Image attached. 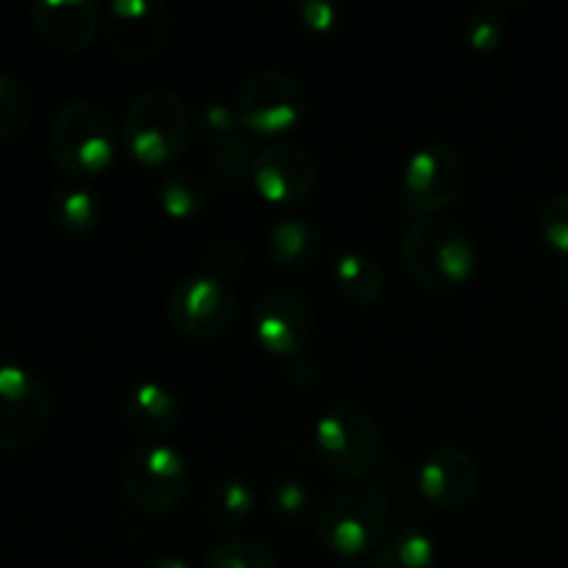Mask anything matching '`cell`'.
Here are the masks:
<instances>
[{"instance_id":"4316f807","label":"cell","mask_w":568,"mask_h":568,"mask_svg":"<svg viewBox=\"0 0 568 568\" xmlns=\"http://www.w3.org/2000/svg\"><path fill=\"white\" fill-rule=\"evenodd\" d=\"M538 233L549 250L568 258V192H558L544 200L538 209Z\"/></svg>"},{"instance_id":"6da1fadb","label":"cell","mask_w":568,"mask_h":568,"mask_svg":"<svg viewBox=\"0 0 568 568\" xmlns=\"http://www.w3.org/2000/svg\"><path fill=\"white\" fill-rule=\"evenodd\" d=\"M399 258L414 283L427 292H453L477 272V247L469 233L447 216L414 220L399 242Z\"/></svg>"},{"instance_id":"2e32d148","label":"cell","mask_w":568,"mask_h":568,"mask_svg":"<svg viewBox=\"0 0 568 568\" xmlns=\"http://www.w3.org/2000/svg\"><path fill=\"white\" fill-rule=\"evenodd\" d=\"M125 419L136 436L164 438L178 427L181 405L164 383H139L125 399Z\"/></svg>"},{"instance_id":"4dcf8cb0","label":"cell","mask_w":568,"mask_h":568,"mask_svg":"<svg viewBox=\"0 0 568 568\" xmlns=\"http://www.w3.org/2000/svg\"><path fill=\"white\" fill-rule=\"evenodd\" d=\"M242 261H244L242 250H239L233 242H214L209 247V253H205L209 272L211 275L222 277V281H225V275L236 272L239 266H242Z\"/></svg>"},{"instance_id":"7402d4cb","label":"cell","mask_w":568,"mask_h":568,"mask_svg":"<svg viewBox=\"0 0 568 568\" xmlns=\"http://www.w3.org/2000/svg\"><path fill=\"white\" fill-rule=\"evenodd\" d=\"M436 541L416 527H405L386 538L375 558V568H436Z\"/></svg>"},{"instance_id":"8992f818","label":"cell","mask_w":568,"mask_h":568,"mask_svg":"<svg viewBox=\"0 0 568 568\" xmlns=\"http://www.w3.org/2000/svg\"><path fill=\"white\" fill-rule=\"evenodd\" d=\"M120 483L133 508L150 516H166L186 499L192 471L178 449L166 444H142L122 460Z\"/></svg>"},{"instance_id":"30bf717a","label":"cell","mask_w":568,"mask_h":568,"mask_svg":"<svg viewBox=\"0 0 568 568\" xmlns=\"http://www.w3.org/2000/svg\"><path fill=\"white\" fill-rule=\"evenodd\" d=\"M109 48L120 59L150 61L164 50L172 31V11L164 0H114L103 9Z\"/></svg>"},{"instance_id":"d4e9b609","label":"cell","mask_w":568,"mask_h":568,"mask_svg":"<svg viewBox=\"0 0 568 568\" xmlns=\"http://www.w3.org/2000/svg\"><path fill=\"white\" fill-rule=\"evenodd\" d=\"M211 155H214V172L225 183L236 186V183L253 181V166L255 159H258V150H253V144L247 139H225L216 148H211Z\"/></svg>"},{"instance_id":"8fae6325","label":"cell","mask_w":568,"mask_h":568,"mask_svg":"<svg viewBox=\"0 0 568 568\" xmlns=\"http://www.w3.org/2000/svg\"><path fill=\"white\" fill-rule=\"evenodd\" d=\"M50 422V394L33 372L0 364V449H26Z\"/></svg>"},{"instance_id":"9c48e42d","label":"cell","mask_w":568,"mask_h":568,"mask_svg":"<svg viewBox=\"0 0 568 568\" xmlns=\"http://www.w3.org/2000/svg\"><path fill=\"white\" fill-rule=\"evenodd\" d=\"M166 316L178 336L192 342H214L225 336L236 320V294L227 281L203 272L172 288L166 300Z\"/></svg>"},{"instance_id":"d6986e66","label":"cell","mask_w":568,"mask_h":568,"mask_svg":"<svg viewBox=\"0 0 568 568\" xmlns=\"http://www.w3.org/2000/svg\"><path fill=\"white\" fill-rule=\"evenodd\" d=\"M333 283L338 294L353 305H372L386 292V275L372 255L361 250H344L333 264Z\"/></svg>"},{"instance_id":"f546056e","label":"cell","mask_w":568,"mask_h":568,"mask_svg":"<svg viewBox=\"0 0 568 568\" xmlns=\"http://www.w3.org/2000/svg\"><path fill=\"white\" fill-rule=\"evenodd\" d=\"M344 9L336 0H303L297 3V20L311 33H331L342 22Z\"/></svg>"},{"instance_id":"1f68e13d","label":"cell","mask_w":568,"mask_h":568,"mask_svg":"<svg viewBox=\"0 0 568 568\" xmlns=\"http://www.w3.org/2000/svg\"><path fill=\"white\" fill-rule=\"evenodd\" d=\"M316 377H320V366H316L314 358H308L305 353L294 355L292 361H288V383L297 388H308L314 386Z\"/></svg>"},{"instance_id":"83f0119b","label":"cell","mask_w":568,"mask_h":568,"mask_svg":"<svg viewBox=\"0 0 568 568\" xmlns=\"http://www.w3.org/2000/svg\"><path fill=\"white\" fill-rule=\"evenodd\" d=\"M270 508L277 519L297 521L308 514L311 494L300 480H277L270 488Z\"/></svg>"},{"instance_id":"e0dca14e","label":"cell","mask_w":568,"mask_h":568,"mask_svg":"<svg viewBox=\"0 0 568 568\" xmlns=\"http://www.w3.org/2000/svg\"><path fill=\"white\" fill-rule=\"evenodd\" d=\"M322 250V233L314 222L303 216L277 220L266 231V255L281 270H305L316 261Z\"/></svg>"},{"instance_id":"277c9868","label":"cell","mask_w":568,"mask_h":568,"mask_svg":"<svg viewBox=\"0 0 568 568\" xmlns=\"http://www.w3.org/2000/svg\"><path fill=\"white\" fill-rule=\"evenodd\" d=\"M192 136V114L170 89H148L128 105L120 139L144 166H166L181 159Z\"/></svg>"},{"instance_id":"52a82bcc","label":"cell","mask_w":568,"mask_h":568,"mask_svg":"<svg viewBox=\"0 0 568 568\" xmlns=\"http://www.w3.org/2000/svg\"><path fill=\"white\" fill-rule=\"evenodd\" d=\"M239 125L261 139H281L297 131L308 114V98L286 70H258L242 83L233 105Z\"/></svg>"},{"instance_id":"603a6c76","label":"cell","mask_w":568,"mask_h":568,"mask_svg":"<svg viewBox=\"0 0 568 568\" xmlns=\"http://www.w3.org/2000/svg\"><path fill=\"white\" fill-rule=\"evenodd\" d=\"M31 94L28 87L9 70H0V144L22 139L31 125Z\"/></svg>"},{"instance_id":"d6a6232c","label":"cell","mask_w":568,"mask_h":568,"mask_svg":"<svg viewBox=\"0 0 568 568\" xmlns=\"http://www.w3.org/2000/svg\"><path fill=\"white\" fill-rule=\"evenodd\" d=\"M144 568H192L186 560L181 558H172V555H161V558H153L144 564Z\"/></svg>"},{"instance_id":"ba28073f","label":"cell","mask_w":568,"mask_h":568,"mask_svg":"<svg viewBox=\"0 0 568 568\" xmlns=\"http://www.w3.org/2000/svg\"><path fill=\"white\" fill-rule=\"evenodd\" d=\"M466 186V164L455 148L444 142L414 150L403 172V211L414 220L442 216Z\"/></svg>"},{"instance_id":"f1b7e54d","label":"cell","mask_w":568,"mask_h":568,"mask_svg":"<svg viewBox=\"0 0 568 568\" xmlns=\"http://www.w3.org/2000/svg\"><path fill=\"white\" fill-rule=\"evenodd\" d=\"M236 128H242L236 111L225 103L203 105V111L197 114V131L209 142V148H216L225 139L236 136Z\"/></svg>"},{"instance_id":"3957f363","label":"cell","mask_w":568,"mask_h":568,"mask_svg":"<svg viewBox=\"0 0 568 568\" xmlns=\"http://www.w3.org/2000/svg\"><path fill=\"white\" fill-rule=\"evenodd\" d=\"M392 527V503L372 486L333 494L314 519V536L336 558H361L386 541Z\"/></svg>"},{"instance_id":"9a60e30c","label":"cell","mask_w":568,"mask_h":568,"mask_svg":"<svg viewBox=\"0 0 568 568\" xmlns=\"http://www.w3.org/2000/svg\"><path fill=\"white\" fill-rule=\"evenodd\" d=\"M31 20L39 37L61 53L89 48L103 26V9L94 0H37Z\"/></svg>"},{"instance_id":"ffe728a7","label":"cell","mask_w":568,"mask_h":568,"mask_svg":"<svg viewBox=\"0 0 568 568\" xmlns=\"http://www.w3.org/2000/svg\"><path fill=\"white\" fill-rule=\"evenodd\" d=\"M255 505H258V497L250 483L239 480V477H225V480L214 483V488L209 491L205 514H209V525L214 530L233 532L253 516Z\"/></svg>"},{"instance_id":"44dd1931","label":"cell","mask_w":568,"mask_h":568,"mask_svg":"<svg viewBox=\"0 0 568 568\" xmlns=\"http://www.w3.org/2000/svg\"><path fill=\"white\" fill-rule=\"evenodd\" d=\"M159 203L170 220L189 222L205 211V205H209V189L192 172L172 170L159 181Z\"/></svg>"},{"instance_id":"4fadbf2b","label":"cell","mask_w":568,"mask_h":568,"mask_svg":"<svg viewBox=\"0 0 568 568\" xmlns=\"http://www.w3.org/2000/svg\"><path fill=\"white\" fill-rule=\"evenodd\" d=\"M255 192L272 205H303L308 203L316 186L314 159L303 148L288 142H272L258 150L253 166Z\"/></svg>"},{"instance_id":"7c38bea8","label":"cell","mask_w":568,"mask_h":568,"mask_svg":"<svg viewBox=\"0 0 568 568\" xmlns=\"http://www.w3.org/2000/svg\"><path fill=\"white\" fill-rule=\"evenodd\" d=\"M314 331L311 305L303 294L270 288L255 305V338L275 358L292 361L305 353Z\"/></svg>"},{"instance_id":"5b68a950","label":"cell","mask_w":568,"mask_h":568,"mask_svg":"<svg viewBox=\"0 0 568 568\" xmlns=\"http://www.w3.org/2000/svg\"><path fill=\"white\" fill-rule=\"evenodd\" d=\"M316 453L333 475L361 480L377 469L383 458V433L361 405L338 403L316 422Z\"/></svg>"},{"instance_id":"7a4b0ae2","label":"cell","mask_w":568,"mask_h":568,"mask_svg":"<svg viewBox=\"0 0 568 568\" xmlns=\"http://www.w3.org/2000/svg\"><path fill=\"white\" fill-rule=\"evenodd\" d=\"M120 131L114 116L94 100H70L55 111L48 131V153L70 181L103 175L116 155Z\"/></svg>"},{"instance_id":"484cf974","label":"cell","mask_w":568,"mask_h":568,"mask_svg":"<svg viewBox=\"0 0 568 568\" xmlns=\"http://www.w3.org/2000/svg\"><path fill=\"white\" fill-rule=\"evenodd\" d=\"M505 33H508V22L499 14L497 6H477L464 22V39L477 53H491V50H497L503 44Z\"/></svg>"},{"instance_id":"cb8c5ba5","label":"cell","mask_w":568,"mask_h":568,"mask_svg":"<svg viewBox=\"0 0 568 568\" xmlns=\"http://www.w3.org/2000/svg\"><path fill=\"white\" fill-rule=\"evenodd\" d=\"M200 568H275V558L258 538L227 536L205 552Z\"/></svg>"},{"instance_id":"5bb4252c","label":"cell","mask_w":568,"mask_h":568,"mask_svg":"<svg viewBox=\"0 0 568 568\" xmlns=\"http://www.w3.org/2000/svg\"><path fill=\"white\" fill-rule=\"evenodd\" d=\"M416 486L433 508L453 514L475 499L480 488V469L460 447H436L419 464Z\"/></svg>"},{"instance_id":"ac0fdd59","label":"cell","mask_w":568,"mask_h":568,"mask_svg":"<svg viewBox=\"0 0 568 568\" xmlns=\"http://www.w3.org/2000/svg\"><path fill=\"white\" fill-rule=\"evenodd\" d=\"M48 211L53 225L67 236H89L98 231L100 220H103V205H100L98 194L83 181L59 183L50 194Z\"/></svg>"}]
</instances>
